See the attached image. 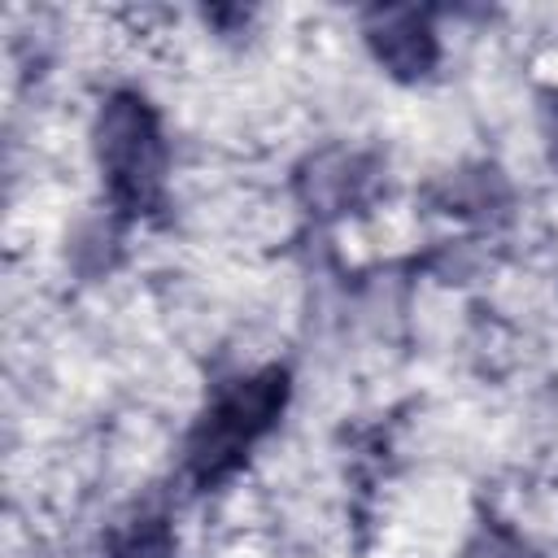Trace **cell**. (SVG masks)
<instances>
[{
    "label": "cell",
    "instance_id": "obj_3",
    "mask_svg": "<svg viewBox=\"0 0 558 558\" xmlns=\"http://www.w3.org/2000/svg\"><path fill=\"white\" fill-rule=\"evenodd\" d=\"M371 44H375L379 61L392 65V74H401V78H414V74L432 70V61H436V39H432L427 22L405 9L384 13V22L371 31Z\"/></svg>",
    "mask_w": 558,
    "mask_h": 558
},
{
    "label": "cell",
    "instance_id": "obj_1",
    "mask_svg": "<svg viewBox=\"0 0 558 558\" xmlns=\"http://www.w3.org/2000/svg\"><path fill=\"white\" fill-rule=\"evenodd\" d=\"M288 401V375L279 366L257 371L248 379H231L209 410L201 414L192 440H187V471L196 484H214L222 475H231L244 453L253 449V440L279 418Z\"/></svg>",
    "mask_w": 558,
    "mask_h": 558
},
{
    "label": "cell",
    "instance_id": "obj_2",
    "mask_svg": "<svg viewBox=\"0 0 558 558\" xmlns=\"http://www.w3.org/2000/svg\"><path fill=\"white\" fill-rule=\"evenodd\" d=\"M96 153H100V170H105L109 196L122 209L144 214L161 192L166 148H161L157 118L140 96H113L100 109Z\"/></svg>",
    "mask_w": 558,
    "mask_h": 558
}]
</instances>
